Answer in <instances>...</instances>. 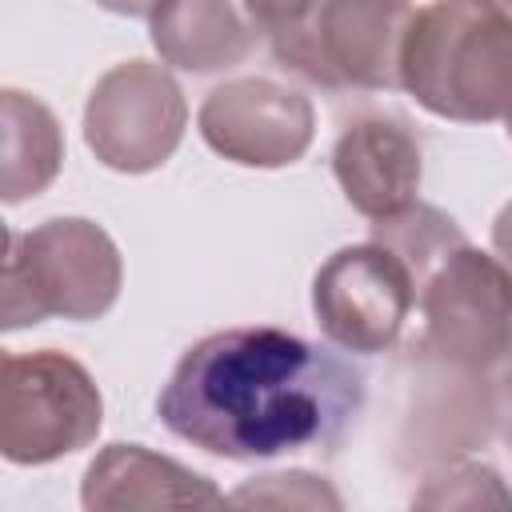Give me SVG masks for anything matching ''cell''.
Here are the masks:
<instances>
[{
  "instance_id": "obj_2",
  "label": "cell",
  "mask_w": 512,
  "mask_h": 512,
  "mask_svg": "<svg viewBox=\"0 0 512 512\" xmlns=\"http://www.w3.org/2000/svg\"><path fill=\"white\" fill-rule=\"evenodd\" d=\"M400 88L440 120L492 124L512 116V12L484 0L416 8Z\"/></svg>"
},
{
  "instance_id": "obj_16",
  "label": "cell",
  "mask_w": 512,
  "mask_h": 512,
  "mask_svg": "<svg viewBox=\"0 0 512 512\" xmlns=\"http://www.w3.org/2000/svg\"><path fill=\"white\" fill-rule=\"evenodd\" d=\"M244 4H248V12L256 16V24L268 36L280 32V28H288V24H296L312 8V0H244Z\"/></svg>"
},
{
  "instance_id": "obj_20",
  "label": "cell",
  "mask_w": 512,
  "mask_h": 512,
  "mask_svg": "<svg viewBox=\"0 0 512 512\" xmlns=\"http://www.w3.org/2000/svg\"><path fill=\"white\" fill-rule=\"evenodd\" d=\"M504 124H508V140H512V116H508V120H504Z\"/></svg>"
},
{
  "instance_id": "obj_8",
  "label": "cell",
  "mask_w": 512,
  "mask_h": 512,
  "mask_svg": "<svg viewBox=\"0 0 512 512\" xmlns=\"http://www.w3.org/2000/svg\"><path fill=\"white\" fill-rule=\"evenodd\" d=\"M416 308L408 264L380 240L336 248L312 276V316L320 332L356 356L388 352Z\"/></svg>"
},
{
  "instance_id": "obj_3",
  "label": "cell",
  "mask_w": 512,
  "mask_h": 512,
  "mask_svg": "<svg viewBox=\"0 0 512 512\" xmlns=\"http://www.w3.org/2000/svg\"><path fill=\"white\" fill-rule=\"evenodd\" d=\"M124 284L116 240L84 216H52L28 232H8L0 276L4 332L60 320H100Z\"/></svg>"
},
{
  "instance_id": "obj_17",
  "label": "cell",
  "mask_w": 512,
  "mask_h": 512,
  "mask_svg": "<svg viewBox=\"0 0 512 512\" xmlns=\"http://www.w3.org/2000/svg\"><path fill=\"white\" fill-rule=\"evenodd\" d=\"M492 428L512 448V364L492 376Z\"/></svg>"
},
{
  "instance_id": "obj_9",
  "label": "cell",
  "mask_w": 512,
  "mask_h": 512,
  "mask_svg": "<svg viewBox=\"0 0 512 512\" xmlns=\"http://www.w3.org/2000/svg\"><path fill=\"white\" fill-rule=\"evenodd\" d=\"M196 128L216 156L240 168H288L316 136V108L272 76H236L204 96Z\"/></svg>"
},
{
  "instance_id": "obj_14",
  "label": "cell",
  "mask_w": 512,
  "mask_h": 512,
  "mask_svg": "<svg viewBox=\"0 0 512 512\" xmlns=\"http://www.w3.org/2000/svg\"><path fill=\"white\" fill-rule=\"evenodd\" d=\"M416 508H512V492L500 472L472 460H444L412 492Z\"/></svg>"
},
{
  "instance_id": "obj_5",
  "label": "cell",
  "mask_w": 512,
  "mask_h": 512,
  "mask_svg": "<svg viewBox=\"0 0 512 512\" xmlns=\"http://www.w3.org/2000/svg\"><path fill=\"white\" fill-rule=\"evenodd\" d=\"M412 20V0H312L296 24L272 32V52L320 88L392 92Z\"/></svg>"
},
{
  "instance_id": "obj_1",
  "label": "cell",
  "mask_w": 512,
  "mask_h": 512,
  "mask_svg": "<svg viewBox=\"0 0 512 512\" xmlns=\"http://www.w3.org/2000/svg\"><path fill=\"white\" fill-rule=\"evenodd\" d=\"M364 408V372L272 324L196 340L168 372L156 412L184 444L224 460L332 452Z\"/></svg>"
},
{
  "instance_id": "obj_4",
  "label": "cell",
  "mask_w": 512,
  "mask_h": 512,
  "mask_svg": "<svg viewBox=\"0 0 512 512\" xmlns=\"http://www.w3.org/2000/svg\"><path fill=\"white\" fill-rule=\"evenodd\" d=\"M416 308L424 320L416 352L428 364L480 380L512 364V276L468 236L416 280Z\"/></svg>"
},
{
  "instance_id": "obj_7",
  "label": "cell",
  "mask_w": 512,
  "mask_h": 512,
  "mask_svg": "<svg viewBox=\"0 0 512 512\" xmlns=\"http://www.w3.org/2000/svg\"><path fill=\"white\" fill-rule=\"evenodd\" d=\"M188 128V100L176 76L152 60L112 64L88 92L84 144L124 176H144L172 160Z\"/></svg>"
},
{
  "instance_id": "obj_13",
  "label": "cell",
  "mask_w": 512,
  "mask_h": 512,
  "mask_svg": "<svg viewBox=\"0 0 512 512\" xmlns=\"http://www.w3.org/2000/svg\"><path fill=\"white\" fill-rule=\"evenodd\" d=\"M0 124H4L0 196L4 204H20L28 196H40L60 176L64 132H60L56 112L20 88L0 92Z\"/></svg>"
},
{
  "instance_id": "obj_19",
  "label": "cell",
  "mask_w": 512,
  "mask_h": 512,
  "mask_svg": "<svg viewBox=\"0 0 512 512\" xmlns=\"http://www.w3.org/2000/svg\"><path fill=\"white\" fill-rule=\"evenodd\" d=\"M96 4L116 12V16H148L156 8V0H96Z\"/></svg>"
},
{
  "instance_id": "obj_6",
  "label": "cell",
  "mask_w": 512,
  "mask_h": 512,
  "mask_svg": "<svg viewBox=\"0 0 512 512\" xmlns=\"http://www.w3.org/2000/svg\"><path fill=\"white\" fill-rule=\"evenodd\" d=\"M104 424L92 372L68 352H4L0 360V452L40 468L88 448Z\"/></svg>"
},
{
  "instance_id": "obj_21",
  "label": "cell",
  "mask_w": 512,
  "mask_h": 512,
  "mask_svg": "<svg viewBox=\"0 0 512 512\" xmlns=\"http://www.w3.org/2000/svg\"><path fill=\"white\" fill-rule=\"evenodd\" d=\"M508 12H512V0H508Z\"/></svg>"
},
{
  "instance_id": "obj_11",
  "label": "cell",
  "mask_w": 512,
  "mask_h": 512,
  "mask_svg": "<svg viewBox=\"0 0 512 512\" xmlns=\"http://www.w3.org/2000/svg\"><path fill=\"white\" fill-rule=\"evenodd\" d=\"M260 36L264 28L244 0H156L148 12V40L156 56L192 76L244 64Z\"/></svg>"
},
{
  "instance_id": "obj_18",
  "label": "cell",
  "mask_w": 512,
  "mask_h": 512,
  "mask_svg": "<svg viewBox=\"0 0 512 512\" xmlns=\"http://www.w3.org/2000/svg\"><path fill=\"white\" fill-rule=\"evenodd\" d=\"M492 256L504 264V272L512 276V200L496 212L492 220Z\"/></svg>"
},
{
  "instance_id": "obj_15",
  "label": "cell",
  "mask_w": 512,
  "mask_h": 512,
  "mask_svg": "<svg viewBox=\"0 0 512 512\" xmlns=\"http://www.w3.org/2000/svg\"><path fill=\"white\" fill-rule=\"evenodd\" d=\"M228 500L232 504H268V508H340L344 504L336 496V488L324 484V476H312V472H300V468L296 472L252 476Z\"/></svg>"
},
{
  "instance_id": "obj_10",
  "label": "cell",
  "mask_w": 512,
  "mask_h": 512,
  "mask_svg": "<svg viewBox=\"0 0 512 512\" xmlns=\"http://www.w3.org/2000/svg\"><path fill=\"white\" fill-rule=\"evenodd\" d=\"M332 176L360 216H392L420 192V140L396 116H360L340 132L332 148Z\"/></svg>"
},
{
  "instance_id": "obj_12",
  "label": "cell",
  "mask_w": 512,
  "mask_h": 512,
  "mask_svg": "<svg viewBox=\"0 0 512 512\" xmlns=\"http://www.w3.org/2000/svg\"><path fill=\"white\" fill-rule=\"evenodd\" d=\"M84 508H216L224 492L188 464L144 444H108L84 468Z\"/></svg>"
}]
</instances>
